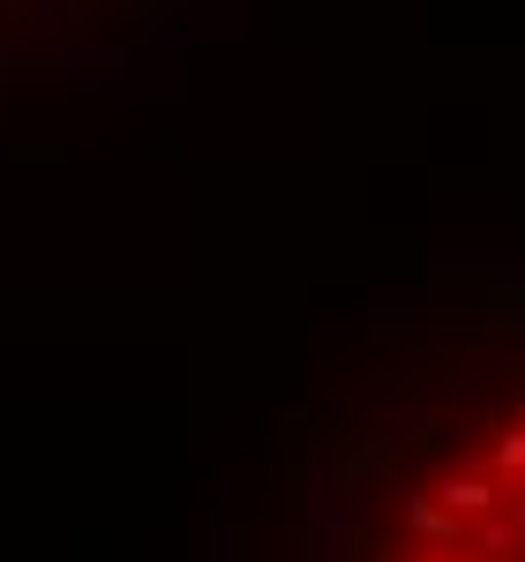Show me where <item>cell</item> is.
<instances>
[{
  "label": "cell",
  "mask_w": 525,
  "mask_h": 562,
  "mask_svg": "<svg viewBox=\"0 0 525 562\" xmlns=\"http://www.w3.org/2000/svg\"><path fill=\"white\" fill-rule=\"evenodd\" d=\"M436 503L450 510V518H481L488 503H495V487H488V480H458V473H450V480L436 487Z\"/></svg>",
  "instance_id": "cell-1"
},
{
  "label": "cell",
  "mask_w": 525,
  "mask_h": 562,
  "mask_svg": "<svg viewBox=\"0 0 525 562\" xmlns=\"http://www.w3.org/2000/svg\"><path fill=\"white\" fill-rule=\"evenodd\" d=\"M405 518H413V532H428V540H443V548H458V518L443 510L436 495H413V503H405Z\"/></svg>",
  "instance_id": "cell-2"
}]
</instances>
